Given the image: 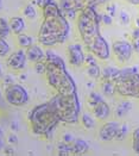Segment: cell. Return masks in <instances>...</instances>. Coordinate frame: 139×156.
<instances>
[{"label":"cell","mask_w":139,"mask_h":156,"mask_svg":"<svg viewBox=\"0 0 139 156\" xmlns=\"http://www.w3.org/2000/svg\"><path fill=\"white\" fill-rule=\"evenodd\" d=\"M12 34L11 27L9 24V20H6L5 18H0V37L6 38Z\"/></svg>","instance_id":"obj_24"},{"label":"cell","mask_w":139,"mask_h":156,"mask_svg":"<svg viewBox=\"0 0 139 156\" xmlns=\"http://www.w3.org/2000/svg\"><path fill=\"white\" fill-rule=\"evenodd\" d=\"M119 68H115V67H106L103 68V70H101V80H112L116 78L118 73H119Z\"/></svg>","instance_id":"obj_21"},{"label":"cell","mask_w":139,"mask_h":156,"mask_svg":"<svg viewBox=\"0 0 139 156\" xmlns=\"http://www.w3.org/2000/svg\"><path fill=\"white\" fill-rule=\"evenodd\" d=\"M25 54L27 60L30 62H32V63L43 61L45 58V51L38 44H32L31 47H29L27 49H25Z\"/></svg>","instance_id":"obj_14"},{"label":"cell","mask_w":139,"mask_h":156,"mask_svg":"<svg viewBox=\"0 0 139 156\" xmlns=\"http://www.w3.org/2000/svg\"><path fill=\"white\" fill-rule=\"evenodd\" d=\"M4 97L6 101L14 107H22L29 103L30 95L25 87L20 83H11L5 86L4 90Z\"/></svg>","instance_id":"obj_7"},{"label":"cell","mask_w":139,"mask_h":156,"mask_svg":"<svg viewBox=\"0 0 139 156\" xmlns=\"http://www.w3.org/2000/svg\"><path fill=\"white\" fill-rule=\"evenodd\" d=\"M86 48L88 52L93 54L96 58L101 60V61H107L111 57V48L109 44L106 39L103 38L101 34L95 36L94 38L88 41L87 43H85Z\"/></svg>","instance_id":"obj_8"},{"label":"cell","mask_w":139,"mask_h":156,"mask_svg":"<svg viewBox=\"0 0 139 156\" xmlns=\"http://www.w3.org/2000/svg\"><path fill=\"white\" fill-rule=\"evenodd\" d=\"M1 2H2V0H0V6H1Z\"/></svg>","instance_id":"obj_53"},{"label":"cell","mask_w":139,"mask_h":156,"mask_svg":"<svg viewBox=\"0 0 139 156\" xmlns=\"http://www.w3.org/2000/svg\"><path fill=\"white\" fill-rule=\"evenodd\" d=\"M132 47L133 50L139 54V27L132 31Z\"/></svg>","instance_id":"obj_30"},{"label":"cell","mask_w":139,"mask_h":156,"mask_svg":"<svg viewBox=\"0 0 139 156\" xmlns=\"http://www.w3.org/2000/svg\"><path fill=\"white\" fill-rule=\"evenodd\" d=\"M106 11H107V13H108L111 17H114V16H115V12H116V6H115L114 4H111V5L106 6Z\"/></svg>","instance_id":"obj_38"},{"label":"cell","mask_w":139,"mask_h":156,"mask_svg":"<svg viewBox=\"0 0 139 156\" xmlns=\"http://www.w3.org/2000/svg\"><path fill=\"white\" fill-rule=\"evenodd\" d=\"M27 120L33 135L47 138L50 137L54 129L61 123L58 113L50 100L31 108L27 115Z\"/></svg>","instance_id":"obj_2"},{"label":"cell","mask_w":139,"mask_h":156,"mask_svg":"<svg viewBox=\"0 0 139 156\" xmlns=\"http://www.w3.org/2000/svg\"><path fill=\"white\" fill-rule=\"evenodd\" d=\"M47 82L57 94H73L77 92L75 80L69 74L64 60L54 51H45Z\"/></svg>","instance_id":"obj_1"},{"label":"cell","mask_w":139,"mask_h":156,"mask_svg":"<svg viewBox=\"0 0 139 156\" xmlns=\"http://www.w3.org/2000/svg\"><path fill=\"white\" fill-rule=\"evenodd\" d=\"M67 50H68V61L71 66L81 67L85 63L86 54L83 51V48L81 44H78V43L69 44Z\"/></svg>","instance_id":"obj_11"},{"label":"cell","mask_w":139,"mask_h":156,"mask_svg":"<svg viewBox=\"0 0 139 156\" xmlns=\"http://www.w3.org/2000/svg\"><path fill=\"white\" fill-rule=\"evenodd\" d=\"M101 91L106 97H113L114 94L116 93L114 81H112V80H102Z\"/></svg>","instance_id":"obj_19"},{"label":"cell","mask_w":139,"mask_h":156,"mask_svg":"<svg viewBox=\"0 0 139 156\" xmlns=\"http://www.w3.org/2000/svg\"><path fill=\"white\" fill-rule=\"evenodd\" d=\"M132 148L133 150L139 154V128L133 131V140H132Z\"/></svg>","instance_id":"obj_32"},{"label":"cell","mask_w":139,"mask_h":156,"mask_svg":"<svg viewBox=\"0 0 139 156\" xmlns=\"http://www.w3.org/2000/svg\"><path fill=\"white\" fill-rule=\"evenodd\" d=\"M81 123L86 129H93L95 126V120L88 113H83L81 116Z\"/></svg>","instance_id":"obj_27"},{"label":"cell","mask_w":139,"mask_h":156,"mask_svg":"<svg viewBox=\"0 0 139 156\" xmlns=\"http://www.w3.org/2000/svg\"><path fill=\"white\" fill-rule=\"evenodd\" d=\"M51 104L55 106L61 123L76 124L80 120L81 103L77 92L73 94H57L50 99Z\"/></svg>","instance_id":"obj_4"},{"label":"cell","mask_w":139,"mask_h":156,"mask_svg":"<svg viewBox=\"0 0 139 156\" xmlns=\"http://www.w3.org/2000/svg\"><path fill=\"white\" fill-rule=\"evenodd\" d=\"M1 95H2V92H1V90H0V99H1Z\"/></svg>","instance_id":"obj_52"},{"label":"cell","mask_w":139,"mask_h":156,"mask_svg":"<svg viewBox=\"0 0 139 156\" xmlns=\"http://www.w3.org/2000/svg\"><path fill=\"white\" fill-rule=\"evenodd\" d=\"M4 153H5L6 155H14V154H16V150H14L13 147L7 145V147H4Z\"/></svg>","instance_id":"obj_42"},{"label":"cell","mask_w":139,"mask_h":156,"mask_svg":"<svg viewBox=\"0 0 139 156\" xmlns=\"http://www.w3.org/2000/svg\"><path fill=\"white\" fill-rule=\"evenodd\" d=\"M70 35V23L63 13L52 17L43 18L40 29L38 31L37 41L44 47H52L64 43Z\"/></svg>","instance_id":"obj_3"},{"label":"cell","mask_w":139,"mask_h":156,"mask_svg":"<svg viewBox=\"0 0 139 156\" xmlns=\"http://www.w3.org/2000/svg\"><path fill=\"white\" fill-rule=\"evenodd\" d=\"M71 149H73V154L82 155L89 150V143L83 138H75L71 142Z\"/></svg>","instance_id":"obj_17"},{"label":"cell","mask_w":139,"mask_h":156,"mask_svg":"<svg viewBox=\"0 0 139 156\" xmlns=\"http://www.w3.org/2000/svg\"><path fill=\"white\" fill-rule=\"evenodd\" d=\"M63 11L60 6V4H57L55 0H51L49 4H47L43 9H42V14L43 18H52V17H57L60 14H62Z\"/></svg>","instance_id":"obj_16"},{"label":"cell","mask_w":139,"mask_h":156,"mask_svg":"<svg viewBox=\"0 0 139 156\" xmlns=\"http://www.w3.org/2000/svg\"><path fill=\"white\" fill-rule=\"evenodd\" d=\"M2 82H4V86H7V85H11L14 82V78H13L12 75H5V76H2Z\"/></svg>","instance_id":"obj_40"},{"label":"cell","mask_w":139,"mask_h":156,"mask_svg":"<svg viewBox=\"0 0 139 156\" xmlns=\"http://www.w3.org/2000/svg\"><path fill=\"white\" fill-rule=\"evenodd\" d=\"M5 137V132L2 130V128H0V140H2Z\"/></svg>","instance_id":"obj_46"},{"label":"cell","mask_w":139,"mask_h":156,"mask_svg":"<svg viewBox=\"0 0 139 156\" xmlns=\"http://www.w3.org/2000/svg\"><path fill=\"white\" fill-rule=\"evenodd\" d=\"M119 19H120V23L124 24V25L130 24V14H128L126 11H121V12H120Z\"/></svg>","instance_id":"obj_34"},{"label":"cell","mask_w":139,"mask_h":156,"mask_svg":"<svg viewBox=\"0 0 139 156\" xmlns=\"http://www.w3.org/2000/svg\"><path fill=\"white\" fill-rule=\"evenodd\" d=\"M10 128H11V130H12L13 132H16V131L19 130V124L13 120V122H11V124H10Z\"/></svg>","instance_id":"obj_44"},{"label":"cell","mask_w":139,"mask_h":156,"mask_svg":"<svg viewBox=\"0 0 139 156\" xmlns=\"http://www.w3.org/2000/svg\"><path fill=\"white\" fill-rule=\"evenodd\" d=\"M101 23H103L105 25H111L113 23V17H111L108 13L101 14Z\"/></svg>","instance_id":"obj_36"},{"label":"cell","mask_w":139,"mask_h":156,"mask_svg":"<svg viewBox=\"0 0 139 156\" xmlns=\"http://www.w3.org/2000/svg\"><path fill=\"white\" fill-rule=\"evenodd\" d=\"M77 30L80 37L83 43L100 35V24H101V14L96 11V7L90 6L80 11L76 18Z\"/></svg>","instance_id":"obj_5"},{"label":"cell","mask_w":139,"mask_h":156,"mask_svg":"<svg viewBox=\"0 0 139 156\" xmlns=\"http://www.w3.org/2000/svg\"><path fill=\"white\" fill-rule=\"evenodd\" d=\"M119 128H120V124L118 122H108V123L103 124L99 131L100 140L103 142H109V141L115 140Z\"/></svg>","instance_id":"obj_13"},{"label":"cell","mask_w":139,"mask_h":156,"mask_svg":"<svg viewBox=\"0 0 139 156\" xmlns=\"http://www.w3.org/2000/svg\"><path fill=\"white\" fill-rule=\"evenodd\" d=\"M2 76H4V74H2V70H0V79H2Z\"/></svg>","instance_id":"obj_50"},{"label":"cell","mask_w":139,"mask_h":156,"mask_svg":"<svg viewBox=\"0 0 139 156\" xmlns=\"http://www.w3.org/2000/svg\"><path fill=\"white\" fill-rule=\"evenodd\" d=\"M109 0H60V6L62 9V11H68V10H73L76 12H80L82 10H85L86 7L90 6H100L103 4H107Z\"/></svg>","instance_id":"obj_9"},{"label":"cell","mask_w":139,"mask_h":156,"mask_svg":"<svg viewBox=\"0 0 139 156\" xmlns=\"http://www.w3.org/2000/svg\"><path fill=\"white\" fill-rule=\"evenodd\" d=\"M26 61H27V57H26L25 50L22 48L12 54L10 52V55L6 57V66L12 70H22L25 68Z\"/></svg>","instance_id":"obj_12"},{"label":"cell","mask_w":139,"mask_h":156,"mask_svg":"<svg viewBox=\"0 0 139 156\" xmlns=\"http://www.w3.org/2000/svg\"><path fill=\"white\" fill-rule=\"evenodd\" d=\"M127 132H128V126H127L126 124L120 125V128H119V131H118V135H116L115 140H116V141H123V140L126 137Z\"/></svg>","instance_id":"obj_31"},{"label":"cell","mask_w":139,"mask_h":156,"mask_svg":"<svg viewBox=\"0 0 139 156\" xmlns=\"http://www.w3.org/2000/svg\"><path fill=\"white\" fill-rule=\"evenodd\" d=\"M125 1L132 5H139V0H125Z\"/></svg>","instance_id":"obj_45"},{"label":"cell","mask_w":139,"mask_h":156,"mask_svg":"<svg viewBox=\"0 0 139 156\" xmlns=\"http://www.w3.org/2000/svg\"><path fill=\"white\" fill-rule=\"evenodd\" d=\"M102 100H103V99H102L101 94H99L98 92L92 91L90 93H89L88 99H87V103H88V105L90 106V108H93L95 105L99 104V103L102 101Z\"/></svg>","instance_id":"obj_26"},{"label":"cell","mask_w":139,"mask_h":156,"mask_svg":"<svg viewBox=\"0 0 139 156\" xmlns=\"http://www.w3.org/2000/svg\"><path fill=\"white\" fill-rule=\"evenodd\" d=\"M136 23H137V26L139 27V18H137V19H136Z\"/></svg>","instance_id":"obj_49"},{"label":"cell","mask_w":139,"mask_h":156,"mask_svg":"<svg viewBox=\"0 0 139 156\" xmlns=\"http://www.w3.org/2000/svg\"><path fill=\"white\" fill-rule=\"evenodd\" d=\"M7 141H9V144H16L18 142V136L14 135V133H11V135H9V137H7Z\"/></svg>","instance_id":"obj_43"},{"label":"cell","mask_w":139,"mask_h":156,"mask_svg":"<svg viewBox=\"0 0 139 156\" xmlns=\"http://www.w3.org/2000/svg\"><path fill=\"white\" fill-rule=\"evenodd\" d=\"M87 86H88V87H93V83H92V82H89V83H87Z\"/></svg>","instance_id":"obj_51"},{"label":"cell","mask_w":139,"mask_h":156,"mask_svg":"<svg viewBox=\"0 0 139 156\" xmlns=\"http://www.w3.org/2000/svg\"><path fill=\"white\" fill-rule=\"evenodd\" d=\"M92 111H93L94 117L96 118V119H99V120H106L107 118L109 117V115H111L109 105L107 104L105 100H102L99 104L95 105L92 108Z\"/></svg>","instance_id":"obj_15"},{"label":"cell","mask_w":139,"mask_h":156,"mask_svg":"<svg viewBox=\"0 0 139 156\" xmlns=\"http://www.w3.org/2000/svg\"><path fill=\"white\" fill-rule=\"evenodd\" d=\"M85 65L86 66H92V65H96V60H95V56L93 54H86V60H85Z\"/></svg>","instance_id":"obj_35"},{"label":"cell","mask_w":139,"mask_h":156,"mask_svg":"<svg viewBox=\"0 0 139 156\" xmlns=\"http://www.w3.org/2000/svg\"><path fill=\"white\" fill-rule=\"evenodd\" d=\"M26 79H27V75H25V74L20 75V80H22V81H24V80H26Z\"/></svg>","instance_id":"obj_48"},{"label":"cell","mask_w":139,"mask_h":156,"mask_svg":"<svg viewBox=\"0 0 139 156\" xmlns=\"http://www.w3.org/2000/svg\"><path fill=\"white\" fill-rule=\"evenodd\" d=\"M11 51L10 44L6 42V38L0 37V57H7Z\"/></svg>","instance_id":"obj_28"},{"label":"cell","mask_w":139,"mask_h":156,"mask_svg":"<svg viewBox=\"0 0 139 156\" xmlns=\"http://www.w3.org/2000/svg\"><path fill=\"white\" fill-rule=\"evenodd\" d=\"M63 14L67 17V19H69V20H74L77 18V14L78 12H76V11H73V10H68V11H63Z\"/></svg>","instance_id":"obj_37"},{"label":"cell","mask_w":139,"mask_h":156,"mask_svg":"<svg viewBox=\"0 0 139 156\" xmlns=\"http://www.w3.org/2000/svg\"><path fill=\"white\" fill-rule=\"evenodd\" d=\"M132 110V104L130 101H121L115 108V116L118 118H123Z\"/></svg>","instance_id":"obj_20"},{"label":"cell","mask_w":139,"mask_h":156,"mask_svg":"<svg viewBox=\"0 0 139 156\" xmlns=\"http://www.w3.org/2000/svg\"><path fill=\"white\" fill-rule=\"evenodd\" d=\"M116 93L125 98L139 99V73L138 67H127L119 70L113 80Z\"/></svg>","instance_id":"obj_6"},{"label":"cell","mask_w":139,"mask_h":156,"mask_svg":"<svg viewBox=\"0 0 139 156\" xmlns=\"http://www.w3.org/2000/svg\"><path fill=\"white\" fill-rule=\"evenodd\" d=\"M56 150H57V154L58 155H71L73 154V149H71V143H65L63 141H61L60 143L57 144L56 147Z\"/></svg>","instance_id":"obj_23"},{"label":"cell","mask_w":139,"mask_h":156,"mask_svg":"<svg viewBox=\"0 0 139 156\" xmlns=\"http://www.w3.org/2000/svg\"><path fill=\"white\" fill-rule=\"evenodd\" d=\"M4 142H2V140H0V150H4Z\"/></svg>","instance_id":"obj_47"},{"label":"cell","mask_w":139,"mask_h":156,"mask_svg":"<svg viewBox=\"0 0 139 156\" xmlns=\"http://www.w3.org/2000/svg\"><path fill=\"white\" fill-rule=\"evenodd\" d=\"M51 0H33L32 1V4H35L37 7H39V9H43L47 4H49Z\"/></svg>","instance_id":"obj_39"},{"label":"cell","mask_w":139,"mask_h":156,"mask_svg":"<svg viewBox=\"0 0 139 156\" xmlns=\"http://www.w3.org/2000/svg\"><path fill=\"white\" fill-rule=\"evenodd\" d=\"M0 70H2V69H1V66H0Z\"/></svg>","instance_id":"obj_54"},{"label":"cell","mask_w":139,"mask_h":156,"mask_svg":"<svg viewBox=\"0 0 139 156\" xmlns=\"http://www.w3.org/2000/svg\"><path fill=\"white\" fill-rule=\"evenodd\" d=\"M114 56L116 57V60L119 62H127L133 52V47L132 43L127 42V41H115L112 45Z\"/></svg>","instance_id":"obj_10"},{"label":"cell","mask_w":139,"mask_h":156,"mask_svg":"<svg viewBox=\"0 0 139 156\" xmlns=\"http://www.w3.org/2000/svg\"><path fill=\"white\" fill-rule=\"evenodd\" d=\"M87 75L92 79H100L101 78V69L98 65H92V66H87Z\"/></svg>","instance_id":"obj_25"},{"label":"cell","mask_w":139,"mask_h":156,"mask_svg":"<svg viewBox=\"0 0 139 156\" xmlns=\"http://www.w3.org/2000/svg\"><path fill=\"white\" fill-rule=\"evenodd\" d=\"M17 41H18L19 47L23 48V49H27L29 47H31L33 44V38L30 35H26V34H23V32L17 35Z\"/></svg>","instance_id":"obj_22"},{"label":"cell","mask_w":139,"mask_h":156,"mask_svg":"<svg viewBox=\"0 0 139 156\" xmlns=\"http://www.w3.org/2000/svg\"><path fill=\"white\" fill-rule=\"evenodd\" d=\"M74 140H75V137L71 133H64L63 136H62V141L65 142V143H71Z\"/></svg>","instance_id":"obj_41"},{"label":"cell","mask_w":139,"mask_h":156,"mask_svg":"<svg viewBox=\"0 0 139 156\" xmlns=\"http://www.w3.org/2000/svg\"><path fill=\"white\" fill-rule=\"evenodd\" d=\"M23 16H25L27 19H35L37 17V12H36L35 6L32 4L26 5L25 7L23 9Z\"/></svg>","instance_id":"obj_29"},{"label":"cell","mask_w":139,"mask_h":156,"mask_svg":"<svg viewBox=\"0 0 139 156\" xmlns=\"http://www.w3.org/2000/svg\"><path fill=\"white\" fill-rule=\"evenodd\" d=\"M35 70L37 74H45V70H47V65H45V61H39L35 63Z\"/></svg>","instance_id":"obj_33"},{"label":"cell","mask_w":139,"mask_h":156,"mask_svg":"<svg viewBox=\"0 0 139 156\" xmlns=\"http://www.w3.org/2000/svg\"><path fill=\"white\" fill-rule=\"evenodd\" d=\"M9 24L11 27V31L14 35H19L24 31L25 29V20L23 17H12L10 20H9Z\"/></svg>","instance_id":"obj_18"}]
</instances>
